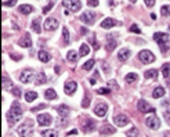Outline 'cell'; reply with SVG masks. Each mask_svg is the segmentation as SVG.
Here are the masks:
<instances>
[{"label":"cell","instance_id":"obj_15","mask_svg":"<svg viewBox=\"0 0 170 137\" xmlns=\"http://www.w3.org/2000/svg\"><path fill=\"white\" fill-rule=\"evenodd\" d=\"M95 122L93 121V119H90V118H87V121H85L83 122V132L85 133H90V132H94L95 130Z\"/></svg>","mask_w":170,"mask_h":137},{"label":"cell","instance_id":"obj_48","mask_svg":"<svg viewBox=\"0 0 170 137\" xmlns=\"http://www.w3.org/2000/svg\"><path fill=\"white\" fill-rule=\"evenodd\" d=\"M13 94L15 97H21V90L18 87H13Z\"/></svg>","mask_w":170,"mask_h":137},{"label":"cell","instance_id":"obj_7","mask_svg":"<svg viewBox=\"0 0 170 137\" xmlns=\"http://www.w3.org/2000/svg\"><path fill=\"white\" fill-rule=\"evenodd\" d=\"M137 108H138V111L142 112V114H154L155 112V108H152L145 100H140L138 104H137Z\"/></svg>","mask_w":170,"mask_h":137},{"label":"cell","instance_id":"obj_50","mask_svg":"<svg viewBox=\"0 0 170 137\" xmlns=\"http://www.w3.org/2000/svg\"><path fill=\"white\" fill-rule=\"evenodd\" d=\"M108 86H112L113 89H118V85H116V80H111V82H108Z\"/></svg>","mask_w":170,"mask_h":137},{"label":"cell","instance_id":"obj_13","mask_svg":"<svg viewBox=\"0 0 170 137\" xmlns=\"http://www.w3.org/2000/svg\"><path fill=\"white\" fill-rule=\"evenodd\" d=\"M113 122H115L116 126H126V125L130 122V119L127 115L120 114V115H116V117L113 118Z\"/></svg>","mask_w":170,"mask_h":137},{"label":"cell","instance_id":"obj_1","mask_svg":"<svg viewBox=\"0 0 170 137\" xmlns=\"http://www.w3.org/2000/svg\"><path fill=\"white\" fill-rule=\"evenodd\" d=\"M22 117V108L18 101H14L10 107V111L7 112V121L10 125H15Z\"/></svg>","mask_w":170,"mask_h":137},{"label":"cell","instance_id":"obj_32","mask_svg":"<svg viewBox=\"0 0 170 137\" xmlns=\"http://www.w3.org/2000/svg\"><path fill=\"white\" fill-rule=\"evenodd\" d=\"M10 87H13L11 79H8L6 75H3V89H4V90H8Z\"/></svg>","mask_w":170,"mask_h":137},{"label":"cell","instance_id":"obj_44","mask_svg":"<svg viewBox=\"0 0 170 137\" xmlns=\"http://www.w3.org/2000/svg\"><path fill=\"white\" fill-rule=\"evenodd\" d=\"M53 6H54V3H51V2H50L49 4H47L46 7L43 8V14H47V13H49V11H50V10H51V8H53Z\"/></svg>","mask_w":170,"mask_h":137},{"label":"cell","instance_id":"obj_58","mask_svg":"<svg viewBox=\"0 0 170 137\" xmlns=\"http://www.w3.org/2000/svg\"><path fill=\"white\" fill-rule=\"evenodd\" d=\"M130 2H132V3H136V2H137V0H130Z\"/></svg>","mask_w":170,"mask_h":137},{"label":"cell","instance_id":"obj_23","mask_svg":"<svg viewBox=\"0 0 170 137\" xmlns=\"http://www.w3.org/2000/svg\"><path fill=\"white\" fill-rule=\"evenodd\" d=\"M18 44H20L21 47L29 49V47H32V40H31V38H29V36H26V38H24V39H21L18 42Z\"/></svg>","mask_w":170,"mask_h":137},{"label":"cell","instance_id":"obj_30","mask_svg":"<svg viewBox=\"0 0 170 137\" xmlns=\"http://www.w3.org/2000/svg\"><path fill=\"white\" fill-rule=\"evenodd\" d=\"M90 53V47H89V44L83 43L82 46H80V50H79V55H82V57H86V55Z\"/></svg>","mask_w":170,"mask_h":137},{"label":"cell","instance_id":"obj_18","mask_svg":"<svg viewBox=\"0 0 170 137\" xmlns=\"http://www.w3.org/2000/svg\"><path fill=\"white\" fill-rule=\"evenodd\" d=\"M116 35H111V36H107L108 38V42H107V50H108V51H112L113 49H115L116 47Z\"/></svg>","mask_w":170,"mask_h":137},{"label":"cell","instance_id":"obj_16","mask_svg":"<svg viewBox=\"0 0 170 137\" xmlns=\"http://www.w3.org/2000/svg\"><path fill=\"white\" fill-rule=\"evenodd\" d=\"M116 132V129L113 126H111V125H102V126H101V129H100V133L102 136H108V135H113V133Z\"/></svg>","mask_w":170,"mask_h":137},{"label":"cell","instance_id":"obj_17","mask_svg":"<svg viewBox=\"0 0 170 137\" xmlns=\"http://www.w3.org/2000/svg\"><path fill=\"white\" fill-rule=\"evenodd\" d=\"M118 21L116 20H113V18H105L101 22V28H104V29H109V28H112V26H115V25H118Z\"/></svg>","mask_w":170,"mask_h":137},{"label":"cell","instance_id":"obj_60","mask_svg":"<svg viewBox=\"0 0 170 137\" xmlns=\"http://www.w3.org/2000/svg\"><path fill=\"white\" fill-rule=\"evenodd\" d=\"M169 29H170V25H169Z\"/></svg>","mask_w":170,"mask_h":137},{"label":"cell","instance_id":"obj_39","mask_svg":"<svg viewBox=\"0 0 170 137\" xmlns=\"http://www.w3.org/2000/svg\"><path fill=\"white\" fill-rule=\"evenodd\" d=\"M126 135H127V137H138V129H137V127H132Z\"/></svg>","mask_w":170,"mask_h":137},{"label":"cell","instance_id":"obj_26","mask_svg":"<svg viewBox=\"0 0 170 137\" xmlns=\"http://www.w3.org/2000/svg\"><path fill=\"white\" fill-rule=\"evenodd\" d=\"M44 97L47 98V100H55L57 98V93L54 89H47L46 91H44Z\"/></svg>","mask_w":170,"mask_h":137},{"label":"cell","instance_id":"obj_8","mask_svg":"<svg viewBox=\"0 0 170 137\" xmlns=\"http://www.w3.org/2000/svg\"><path fill=\"white\" fill-rule=\"evenodd\" d=\"M35 72L32 69H25L24 72H21L20 75V80L22 83H31L32 80H35Z\"/></svg>","mask_w":170,"mask_h":137},{"label":"cell","instance_id":"obj_55","mask_svg":"<svg viewBox=\"0 0 170 137\" xmlns=\"http://www.w3.org/2000/svg\"><path fill=\"white\" fill-rule=\"evenodd\" d=\"M166 119H168V122L170 123V111L168 112V114H166Z\"/></svg>","mask_w":170,"mask_h":137},{"label":"cell","instance_id":"obj_9","mask_svg":"<svg viewBox=\"0 0 170 137\" xmlns=\"http://www.w3.org/2000/svg\"><path fill=\"white\" fill-rule=\"evenodd\" d=\"M107 111H108V105H107L105 103H102V101H100V103H97V105L94 107V114L97 115V117L100 118H104L107 115Z\"/></svg>","mask_w":170,"mask_h":137},{"label":"cell","instance_id":"obj_12","mask_svg":"<svg viewBox=\"0 0 170 137\" xmlns=\"http://www.w3.org/2000/svg\"><path fill=\"white\" fill-rule=\"evenodd\" d=\"M37 122L40 126H50L53 122V118L50 114H40L37 115Z\"/></svg>","mask_w":170,"mask_h":137},{"label":"cell","instance_id":"obj_10","mask_svg":"<svg viewBox=\"0 0 170 137\" xmlns=\"http://www.w3.org/2000/svg\"><path fill=\"white\" fill-rule=\"evenodd\" d=\"M145 125H147L150 129H154V130H158L160 126V121L158 117H155V115H152V117L147 118L145 119Z\"/></svg>","mask_w":170,"mask_h":137},{"label":"cell","instance_id":"obj_37","mask_svg":"<svg viewBox=\"0 0 170 137\" xmlns=\"http://www.w3.org/2000/svg\"><path fill=\"white\" fill-rule=\"evenodd\" d=\"M162 73H163V78H168L169 73H170V62H166L163 64L162 67Z\"/></svg>","mask_w":170,"mask_h":137},{"label":"cell","instance_id":"obj_45","mask_svg":"<svg viewBox=\"0 0 170 137\" xmlns=\"http://www.w3.org/2000/svg\"><path fill=\"white\" fill-rule=\"evenodd\" d=\"M15 3H17V0H7V2H4L3 4H4L6 7H13Z\"/></svg>","mask_w":170,"mask_h":137},{"label":"cell","instance_id":"obj_41","mask_svg":"<svg viewBox=\"0 0 170 137\" xmlns=\"http://www.w3.org/2000/svg\"><path fill=\"white\" fill-rule=\"evenodd\" d=\"M57 123H58V126H65V125L68 123V119L65 117H59L57 119Z\"/></svg>","mask_w":170,"mask_h":137},{"label":"cell","instance_id":"obj_54","mask_svg":"<svg viewBox=\"0 0 170 137\" xmlns=\"http://www.w3.org/2000/svg\"><path fill=\"white\" fill-rule=\"evenodd\" d=\"M150 15H151V18H152V20H154V21H155V20H156V14H155V13H152V14H150Z\"/></svg>","mask_w":170,"mask_h":137},{"label":"cell","instance_id":"obj_22","mask_svg":"<svg viewBox=\"0 0 170 137\" xmlns=\"http://www.w3.org/2000/svg\"><path fill=\"white\" fill-rule=\"evenodd\" d=\"M41 136L43 137H58V132L54 129H46V130H41Z\"/></svg>","mask_w":170,"mask_h":137},{"label":"cell","instance_id":"obj_3","mask_svg":"<svg viewBox=\"0 0 170 137\" xmlns=\"http://www.w3.org/2000/svg\"><path fill=\"white\" fill-rule=\"evenodd\" d=\"M18 135L21 137H31L32 133H33V121L32 119H26L25 123H22L18 127Z\"/></svg>","mask_w":170,"mask_h":137},{"label":"cell","instance_id":"obj_56","mask_svg":"<svg viewBox=\"0 0 170 137\" xmlns=\"http://www.w3.org/2000/svg\"><path fill=\"white\" fill-rule=\"evenodd\" d=\"M55 72H57V73L61 72V71H59V67H55Z\"/></svg>","mask_w":170,"mask_h":137},{"label":"cell","instance_id":"obj_49","mask_svg":"<svg viewBox=\"0 0 170 137\" xmlns=\"http://www.w3.org/2000/svg\"><path fill=\"white\" fill-rule=\"evenodd\" d=\"M145 2V6L147 7H152V6H155V0H144Z\"/></svg>","mask_w":170,"mask_h":137},{"label":"cell","instance_id":"obj_52","mask_svg":"<svg viewBox=\"0 0 170 137\" xmlns=\"http://www.w3.org/2000/svg\"><path fill=\"white\" fill-rule=\"evenodd\" d=\"M71 135H77V130L76 129H72L69 133H68V136H71Z\"/></svg>","mask_w":170,"mask_h":137},{"label":"cell","instance_id":"obj_27","mask_svg":"<svg viewBox=\"0 0 170 137\" xmlns=\"http://www.w3.org/2000/svg\"><path fill=\"white\" fill-rule=\"evenodd\" d=\"M36 98H37V93H36V91L29 90V91H26V93H25V100L28 101V103H32V101L36 100Z\"/></svg>","mask_w":170,"mask_h":137},{"label":"cell","instance_id":"obj_53","mask_svg":"<svg viewBox=\"0 0 170 137\" xmlns=\"http://www.w3.org/2000/svg\"><path fill=\"white\" fill-rule=\"evenodd\" d=\"M97 83V80H95V78H91L90 79V85H95Z\"/></svg>","mask_w":170,"mask_h":137},{"label":"cell","instance_id":"obj_43","mask_svg":"<svg viewBox=\"0 0 170 137\" xmlns=\"http://www.w3.org/2000/svg\"><path fill=\"white\" fill-rule=\"evenodd\" d=\"M97 93L98 94H108V93H111V89H105V87H100L97 90Z\"/></svg>","mask_w":170,"mask_h":137},{"label":"cell","instance_id":"obj_31","mask_svg":"<svg viewBox=\"0 0 170 137\" xmlns=\"http://www.w3.org/2000/svg\"><path fill=\"white\" fill-rule=\"evenodd\" d=\"M32 29H33L36 33H40L41 32V28H40V18H36L32 21Z\"/></svg>","mask_w":170,"mask_h":137},{"label":"cell","instance_id":"obj_6","mask_svg":"<svg viewBox=\"0 0 170 137\" xmlns=\"http://www.w3.org/2000/svg\"><path fill=\"white\" fill-rule=\"evenodd\" d=\"M95 18H97V14H95L94 11H85V13H83L82 15L79 17V20L82 21V22L87 24V25H91V24H94Z\"/></svg>","mask_w":170,"mask_h":137},{"label":"cell","instance_id":"obj_47","mask_svg":"<svg viewBox=\"0 0 170 137\" xmlns=\"http://www.w3.org/2000/svg\"><path fill=\"white\" fill-rule=\"evenodd\" d=\"M87 4L90 7H95V6H98V0H87Z\"/></svg>","mask_w":170,"mask_h":137},{"label":"cell","instance_id":"obj_21","mask_svg":"<svg viewBox=\"0 0 170 137\" xmlns=\"http://www.w3.org/2000/svg\"><path fill=\"white\" fill-rule=\"evenodd\" d=\"M32 11H33V7H32L31 4H21L20 6V13L24 14V15H28Z\"/></svg>","mask_w":170,"mask_h":137},{"label":"cell","instance_id":"obj_20","mask_svg":"<svg viewBox=\"0 0 170 137\" xmlns=\"http://www.w3.org/2000/svg\"><path fill=\"white\" fill-rule=\"evenodd\" d=\"M37 57L41 62H49L50 60H51V55H50L47 51H44V50H40V51L37 53Z\"/></svg>","mask_w":170,"mask_h":137},{"label":"cell","instance_id":"obj_46","mask_svg":"<svg viewBox=\"0 0 170 137\" xmlns=\"http://www.w3.org/2000/svg\"><path fill=\"white\" fill-rule=\"evenodd\" d=\"M46 107H47V104H40V105H37V107H33V108H32V112H36L41 108H46Z\"/></svg>","mask_w":170,"mask_h":137},{"label":"cell","instance_id":"obj_19","mask_svg":"<svg viewBox=\"0 0 170 137\" xmlns=\"http://www.w3.org/2000/svg\"><path fill=\"white\" fill-rule=\"evenodd\" d=\"M130 55H132V51H130L129 49H120V51H119V54H118V58L123 62V61H126V60H129Z\"/></svg>","mask_w":170,"mask_h":137},{"label":"cell","instance_id":"obj_24","mask_svg":"<svg viewBox=\"0 0 170 137\" xmlns=\"http://www.w3.org/2000/svg\"><path fill=\"white\" fill-rule=\"evenodd\" d=\"M165 96V89L163 87H156V89H154V91H152V97L154 98H160V97H163Z\"/></svg>","mask_w":170,"mask_h":137},{"label":"cell","instance_id":"obj_51","mask_svg":"<svg viewBox=\"0 0 170 137\" xmlns=\"http://www.w3.org/2000/svg\"><path fill=\"white\" fill-rule=\"evenodd\" d=\"M10 57H11V58H14V61H18V60L22 58L21 55H17V54H10Z\"/></svg>","mask_w":170,"mask_h":137},{"label":"cell","instance_id":"obj_25","mask_svg":"<svg viewBox=\"0 0 170 137\" xmlns=\"http://www.w3.org/2000/svg\"><path fill=\"white\" fill-rule=\"evenodd\" d=\"M47 82V78L46 75H44V72H39L36 75V79H35V83L36 85H43V83Z\"/></svg>","mask_w":170,"mask_h":137},{"label":"cell","instance_id":"obj_5","mask_svg":"<svg viewBox=\"0 0 170 137\" xmlns=\"http://www.w3.org/2000/svg\"><path fill=\"white\" fill-rule=\"evenodd\" d=\"M138 58L142 64H151V62L155 61V55L152 54L150 50H142V51L138 53Z\"/></svg>","mask_w":170,"mask_h":137},{"label":"cell","instance_id":"obj_42","mask_svg":"<svg viewBox=\"0 0 170 137\" xmlns=\"http://www.w3.org/2000/svg\"><path fill=\"white\" fill-rule=\"evenodd\" d=\"M130 32H133V33H141V29H140L138 28V26H137L136 25V24H133V25L132 26H130Z\"/></svg>","mask_w":170,"mask_h":137},{"label":"cell","instance_id":"obj_34","mask_svg":"<svg viewBox=\"0 0 170 137\" xmlns=\"http://www.w3.org/2000/svg\"><path fill=\"white\" fill-rule=\"evenodd\" d=\"M144 76H145L147 79H150V78L156 79V76H158V71H156V69H148V71H145Z\"/></svg>","mask_w":170,"mask_h":137},{"label":"cell","instance_id":"obj_4","mask_svg":"<svg viewBox=\"0 0 170 137\" xmlns=\"http://www.w3.org/2000/svg\"><path fill=\"white\" fill-rule=\"evenodd\" d=\"M62 4H64V7L67 8L68 11H72V13H76V11H79L80 8H82L80 0H64Z\"/></svg>","mask_w":170,"mask_h":137},{"label":"cell","instance_id":"obj_14","mask_svg":"<svg viewBox=\"0 0 170 137\" xmlns=\"http://www.w3.org/2000/svg\"><path fill=\"white\" fill-rule=\"evenodd\" d=\"M76 89H77V83L73 82V80H68V82L65 83V86H64V90H65V93H67L68 96H72V94L75 93Z\"/></svg>","mask_w":170,"mask_h":137},{"label":"cell","instance_id":"obj_29","mask_svg":"<svg viewBox=\"0 0 170 137\" xmlns=\"http://www.w3.org/2000/svg\"><path fill=\"white\" fill-rule=\"evenodd\" d=\"M77 57H79V54H77L75 50H69V51L67 53V60H69L71 62L77 61Z\"/></svg>","mask_w":170,"mask_h":137},{"label":"cell","instance_id":"obj_57","mask_svg":"<svg viewBox=\"0 0 170 137\" xmlns=\"http://www.w3.org/2000/svg\"><path fill=\"white\" fill-rule=\"evenodd\" d=\"M108 3L112 6V7H113V6H115V4H113V0H108Z\"/></svg>","mask_w":170,"mask_h":137},{"label":"cell","instance_id":"obj_33","mask_svg":"<svg viewBox=\"0 0 170 137\" xmlns=\"http://www.w3.org/2000/svg\"><path fill=\"white\" fill-rule=\"evenodd\" d=\"M94 64H95V60H89V61H86L85 64H83V69L85 71H91L93 69V67H94Z\"/></svg>","mask_w":170,"mask_h":137},{"label":"cell","instance_id":"obj_28","mask_svg":"<svg viewBox=\"0 0 170 137\" xmlns=\"http://www.w3.org/2000/svg\"><path fill=\"white\" fill-rule=\"evenodd\" d=\"M57 111H58L59 117H67L71 109H69V107H67V105H59L58 108H57Z\"/></svg>","mask_w":170,"mask_h":137},{"label":"cell","instance_id":"obj_11","mask_svg":"<svg viewBox=\"0 0 170 137\" xmlns=\"http://www.w3.org/2000/svg\"><path fill=\"white\" fill-rule=\"evenodd\" d=\"M43 26H44V29H46V31H55V29L58 28V20L50 17V18H47L46 21H44Z\"/></svg>","mask_w":170,"mask_h":137},{"label":"cell","instance_id":"obj_36","mask_svg":"<svg viewBox=\"0 0 170 137\" xmlns=\"http://www.w3.org/2000/svg\"><path fill=\"white\" fill-rule=\"evenodd\" d=\"M62 36H64V43L65 44H69V31H68L67 26L62 28Z\"/></svg>","mask_w":170,"mask_h":137},{"label":"cell","instance_id":"obj_59","mask_svg":"<svg viewBox=\"0 0 170 137\" xmlns=\"http://www.w3.org/2000/svg\"><path fill=\"white\" fill-rule=\"evenodd\" d=\"M163 137H168V136H166V135H165V136H163Z\"/></svg>","mask_w":170,"mask_h":137},{"label":"cell","instance_id":"obj_38","mask_svg":"<svg viewBox=\"0 0 170 137\" xmlns=\"http://www.w3.org/2000/svg\"><path fill=\"white\" fill-rule=\"evenodd\" d=\"M160 14L162 15H170V6L169 4H165V6H162L160 7Z\"/></svg>","mask_w":170,"mask_h":137},{"label":"cell","instance_id":"obj_2","mask_svg":"<svg viewBox=\"0 0 170 137\" xmlns=\"http://www.w3.org/2000/svg\"><path fill=\"white\" fill-rule=\"evenodd\" d=\"M154 40L159 44V47H160L162 51H166L168 49H170L169 35L165 33V32H155V33H154Z\"/></svg>","mask_w":170,"mask_h":137},{"label":"cell","instance_id":"obj_40","mask_svg":"<svg viewBox=\"0 0 170 137\" xmlns=\"http://www.w3.org/2000/svg\"><path fill=\"white\" fill-rule=\"evenodd\" d=\"M90 94H89V93H86V96H85V100H83V103H82V107H83V108H87V107L89 105H90V104H89V103H90Z\"/></svg>","mask_w":170,"mask_h":137},{"label":"cell","instance_id":"obj_35","mask_svg":"<svg viewBox=\"0 0 170 137\" xmlns=\"http://www.w3.org/2000/svg\"><path fill=\"white\" fill-rule=\"evenodd\" d=\"M124 79H126L127 83H132V82H136V80L138 79V75H137V73H134V72H130V73H127Z\"/></svg>","mask_w":170,"mask_h":137}]
</instances>
